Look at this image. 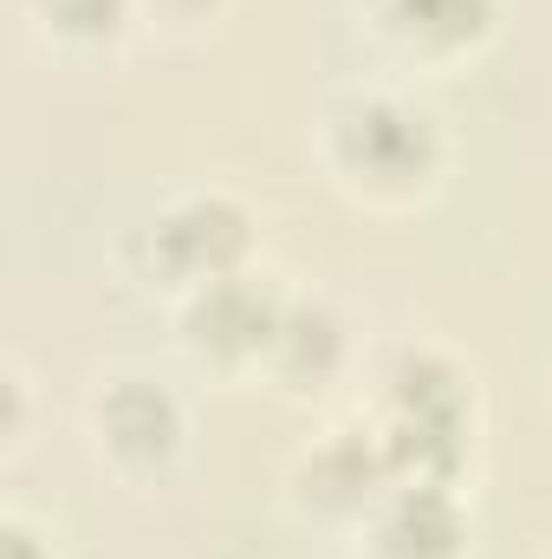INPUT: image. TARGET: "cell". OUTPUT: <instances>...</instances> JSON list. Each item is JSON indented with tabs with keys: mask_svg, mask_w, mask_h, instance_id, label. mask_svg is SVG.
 Instances as JSON below:
<instances>
[{
	"mask_svg": "<svg viewBox=\"0 0 552 559\" xmlns=\"http://www.w3.org/2000/svg\"><path fill=\"white\" fill-rule=\"evenodd\" d=\"M7 559H39V547H33L26 527H7Z\"/></svg>",
	"mask_w": 552,
	"mask_h": 559,
	"instance_id": "cell-11",
	"label": "cell"
},
{
	"mask_svg": "<svg viewBox=\"0 0 552 559\" xmlns=\"http://www.w3.org/2000/svg\"><path fill=\"white\" fill-rule=\"evenodd\" d=\"M149 248L163 261V274L176 280H221L235 274V261L248 254V215L228 195H195L182 209H169L149 228Z\"/></svg>",
	"mask_w": 552,
	"mask_h": 559,
	"instance_id": "cell-3",
	"label": "cell"
},
{
	"mask_svg": "<svg viewBox=\"0 0 552 559\" xmlns=\"http://www.w3.org/2000/svg\"><path fill=\"white\" fill-rule=\"evenodd\" d=\"M384 26L416 46H468L488 33L494 0H377Z\"/></svg>",
	"mask_w": 552,
	"mask_h": 559,
	"instance_id": "cell-9",
	"label": "cell"
},
{
	"mask_svg": "<svg viewBox=\"0 0 552 559\" xmlns=\"http://www.w3.org/2000/svg\"><path fill=\"white\" fill-rule=\"evenodd\" d=\"M279 312L274 293L254 286L241 274H221V280H202L195 306H189V338L202 352H221V358H241V352H267L279 332Z\"/></svg>",
	"mask_w": 552,
	"mask_h": 559,
	"instance_id": "cell-4",
	"label": "cell"
},
{
	"mask_svg": "<svg viewBox=\"0 0 552 559\" xmlns=\"http://www.w3.org/2000/svg\"><path fill=\"white\" fill-rule=\"evenodd\" d=\"M461 429H468V384L455 365L410 352L391 371V429H384V462L391 475L410 481H448L461 462Z\"/></svg>",
	"mask_w": 552,
	"mask_h": 559,
	"instance_id": "cell-1",
	"label": "cell"
},
{
	"mask_svg": "<svg viewBox=\"0 0 552 559\" xmlns=\"http://www.w3.org/2000/svg\"><path fill=\"white\" fill-rule=\"evenodd\" d=\"M384 481H391L384 442H364V436H332V442L305 462V495H312L319 508H358V501H371Z\"/></svg>",
	"mask_w": 552,
	"mask_h": 559,
	"instance_id": "cell-7",
	"label": "cell"
},
{
	"mask_svg": "<svg viewBox=\"0 0 552 559\" xmlns=\"http://www.w3.org/2000/svg\"><path fill=\"white\" fill-rule=\"evenodd\" d=\"M39 7L59 33H79V39H105L124 20V0H39Z\"/></svg>",
	"mask_w": 552,
	"mask_h": 559,
	"instance_id": "cell-10",
	"label": "cell"
},
{
	"mask_svg": "<svg viewBox=\"0 0 552 559\" xmlns=\"http://www.w3.org/2000/svg\"><path fill=\"white\" fill-rule=\"evenodd\" d=\"M98 423H105V442L124 455V462H163L182 436V417H176V397L163 384H143V378H124L105 391L98 404Z\"/></svg>",
	"mask_w": 552,
	"mask_h": 559,
	"instance_id": "cell-6",
	"label": "cell"
},
{
	"mask_svg": "<svg viewBox=\"0 0 552 559\" xmlns=\"http://www.w3.org/2000/svg\"><path fill=\"white\" fill-rule=\"evenodd\" d=\"M461 508L442 481H404L391 501H384V521H377V554L384 559H455L461 547Z\"/></svg>",
	"mask_w": 552,
	"mask_h": 559,
	"instance_id": "cell-5",
	"label": "cell"
},
{
	"mask_svg": "<svg viewBox=\"0 0 552 559\" xmlns=\"http://www.w3.org/2000/svg\"><path fill=\"white\" fill-rule=\"evenodd\" d=\"M267 352H274V365L292 384H319V378H332L345 338H338V319H332L325 306H286Z\"/></svg>",
	"mask_w": 552,
	"mask_h": 559,
	"instance_id": "cell-8",
	"label": "cell"
},
{
	"mask_svg": "<svg viewBox=\"0 0 552 559\" xmlns=\"http://www.w3.org/2000/svg\"><path fill=\"white\" fill-rule=\"evenodd\" d=\"M163 7H208V0H163Z\"/></svg>",
	"mask_w": 552,
	"mask_h": 559,
	"instance_id": "cell-12",
	"label": "cell"
},
{
	"mask_svg": "<svg viewBox=\"0 0 552 559\" xmlns=\"http://www.w3.org/2000/svg\"><path fill=\"white\" fill-rule=\"evenodd\" d=\"M332 143H338V163L377 189H410L435 163L429 118L410 105H391V98H351L332 124Z\"/></svg>",
	"mask_w": 552,
	"mask_h": 559,
	"instance_id": "cell-2",
	"label": "cell"
}]
</instances>
